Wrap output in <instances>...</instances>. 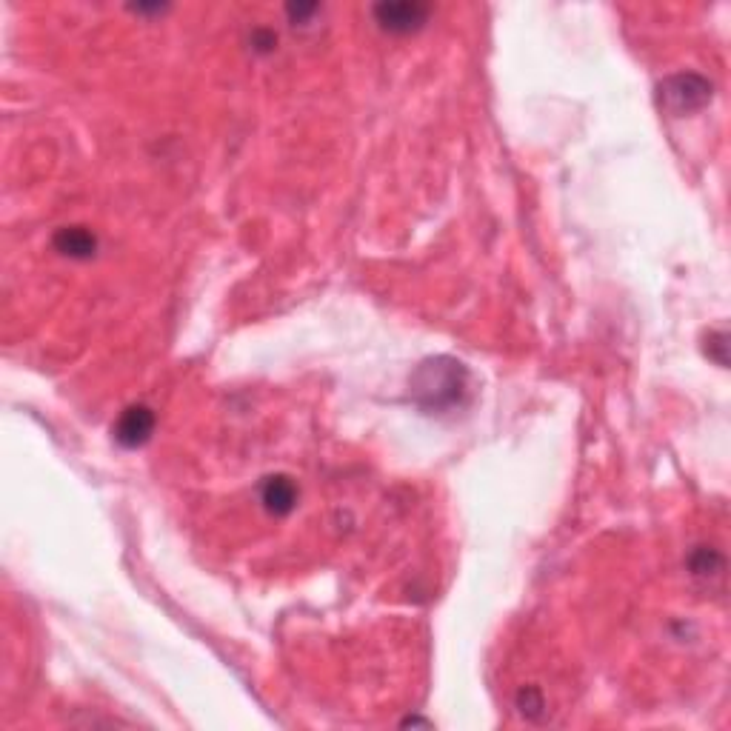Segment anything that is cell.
I'll use <instances>...</instances> for the list:
<instances>
[{
    "label": "cell",
    "mask_w": 731,
    "mask_h": 731,
    "mask_svg": "<svg viewBox=\"0 0 731 731\" xmlns=\"http://www.w3.org/2000/svg\"><path fill=\"white\" fill-rule=\"evenodd\" d=\"M689 566H692V574H697V577H712V574L723 572V554L703 546V549H697L692 554Z\"/></svg>",
    "instance_id": "7"
},
{
    "label": "cell",
    "mask_w": 731,
    "mask_h": 731,
    "mask_svg": "<svg viewBox=\"0 0 731 731\" xmlns=\"http://www.w3.org/2000/svg\"><path fill=\"white\" fill-rule=\"evenodd\" d=\"M463 389H466V369H463V363L449 360V357H437V360L423 363L412 380L417 403L423 409H435V412L460 403Z\"/></svg>",
    "instance_id": "1"
},
{
    "label": "cell",
    "mask_w": 731,
    "mask_h": 731,
    "mask_svg": "<svg viewBox=\"0 0 731 731\" xmlns=\"http://www.w3.org/2000/svg\"><path fill=\"white\" fill-rule=\"evenodd\" d=\"M55 249L60 255L72 257V260H89V257L98 252V238L83 229V226H63L55 232Z\"/></svg>",
    "instance_id": "6"
},
{
    "label": "cell",
    "mask_w": 731,
    "mask_h": 731,
    "mask_svg": "<svg viewBox=\"0 0 731 731\" xmlns=\"http://www.w3.org/2000/svg\"><path fill=\"white\" fill-rule=\"evenodd\" d=\"M260 503L266 506V512L277 514V517L289 514L297 503L295 480L289 475L266 477V480L260 483Z\"/></svg>",
    "instance_id": "4"
},
{
    "label": "cell",
    "mask_w": 731,
    "mask_h": 731,
    "mask_svg": "<svg viewBox=\"0 0 731 731\" xmlns=\"http://www.w3.org/2000/svg\"><path fill=\"white\" fill-rule=\"evenodd\" d=\"M152 432H155V415H152V409L132 406V409H126L120 415L118 426H115V440H118L120 446H126V449H138V446H143L152 437Z\"/></svg>",
    "instance_id": "3"
},
{
    "label": "cell",
    "mask_w": 731,
    "mask_h": 731,
    "mask_svg": "<svg viewBox=\"0 0 731 731\" xmlns=\"http://www.w3.org/2000/svg\"><path fill=\"white\" fill-rule=\"evenodd\" d=\"M375 18L386 32L409 35L426 23L429 9L420 3H380V6H375Z\"/></svg>",
    "instance_id": "2"
},
{
    "label": "cell",
    "mask_w": 731,
    "mask_h": 731,
    "mask_svg": "<svg viewBox=\"0 0 731 731\" xmlns=\"http://www.w3.org/2000/svg\"><path fill=\"white\" fill-rule=\"evenodd\" d=\"M694 75H680L666 83V100L672 103L677 112H692L697 106H703L706 100L712 98V86L703 80L697 89H692Z\"/></svg>",
    "instance_id": "5"
}]
</instances>
